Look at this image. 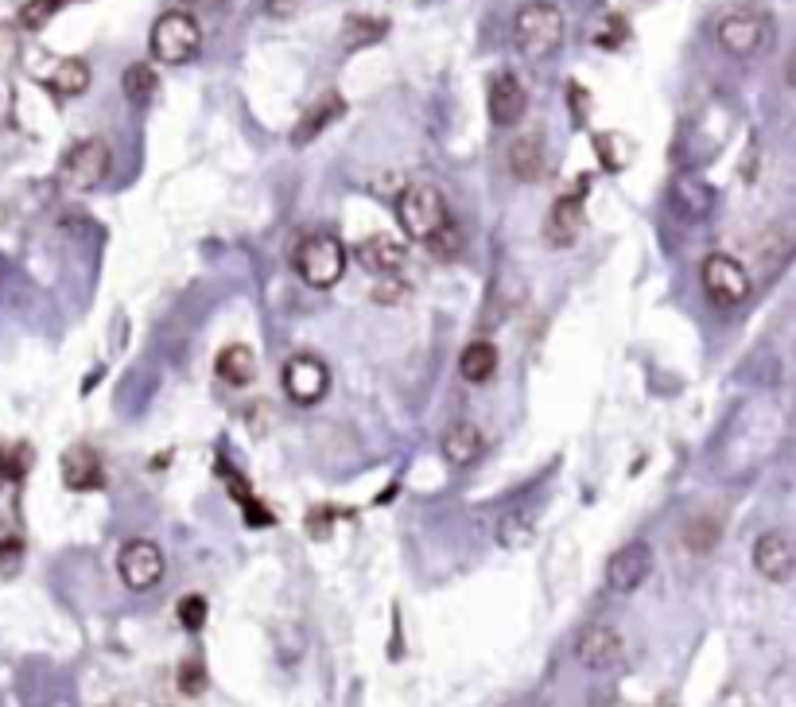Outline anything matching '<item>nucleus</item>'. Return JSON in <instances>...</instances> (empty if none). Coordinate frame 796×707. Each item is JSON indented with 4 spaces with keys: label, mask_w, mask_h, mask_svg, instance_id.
Returning <instances> with one entry per match:
<instances>
[{
    "label": "nucleus",
    "mask_w": 796,
    "mask_h": 707,
    "mask_svg": "<svg viewBox=\"0 0 796 707\" xmlns=\"http://www.w3.org/2000/svg\"><path fill=\"white\" fill-rule=\"evenodd\" d=\"M673 203H676V211L688 214V218H703V214L711 211V203H715V195H711V187L703 183V179L680 176L673 183Z\"/></svg>",
    "instance_id": "obj_21"
},
{
    "label": "nucleus",
    "mask_w": 796,
    "mask_h": 707,
    "mask_svg": "<svg viewBox=\"0 0 796 707\" xmlns=\"http://www.w3.org/2000/svg\"><path fill=\"white\" fill-rule=\"evenodd\" d=\"M59 9H62V0H27L16 20H20V27H24V32H39V27L51 24Z\"/></svg>",
    "instance_id": "obj_27"
},
{
    "label": "nucleus",
    "mask_w": 796,
    "mask_h": 707,
    "mask_svg": "<svg viewBox=\"0 0 796 707\" xmlns=\"http://www.w3.org/2000/svg\"><path fill=\"white\" fill-rule=\"evenodd\" d=\"M354 256L377 276H397L400 268H405V261H408L405 245H400V241H393V238H385V233H373V238L358 241Z\"/></svg>",
    "instance_id": "obj_16"
},
{
    "label": "nucleus",
    "mask_w": 796,
    "mask_h": 707,
    "mask_svg": "<svg viewBox=\"0 0 796 707\" xmlns=\"http://www.w3.org/2000/svg\"><path fill=\"white\" fill-rule=\"evenodd\" d=\"M576 657H579V664L591 669V672L614 669V664L622 661V634L614 626H606V622L587 626L576 642Z\"/></svg>",
    "instance_id": "obj_13"
},
{
    "label": "nucleus",
    "mask_w": 796,
    "mask_h": 707,
    "mask_svg": "<svg viewBox=\"0 0 796 707\" xmlns=\"http://www.w3.org/2000/svg\"><path fill=\"white\" fill-rule=\"evenodd\" d=\"M117 572H121L129 591H152L168 575V560H164V549H159L156 540L133 537L117 552Z\"/></svg>",
    "instance_id": "obj_8"
},
{
    "label": "nucleus",
    "mask_w": 796,
    "mask_h": 707,
    "mask_svg": "<svg viewBox=\"0 0 796 707\" xmlns=\"http://www.w3.org/2000/svg\"><path fill=\"white\" fill-rule=\"evenodd\" d=\"M330 390V370L323 358L315 354H296L284 366V393L296 400V405H318Z\"/></svg>",
    "instance_id": "obj_9"
},
{
    "label": "nucleus",
    "mask_w": 796,
    "mask_h": 707,
    "mask_svg": "<svg viewBox=\"0 0 796 707\" xmlns=\"http://www.w3.org/2000/svg\"><path fill=\"white\" fill-rule=\"evenodd\" d=\"M594 152H599L602 168L606 171H622L629 159H634V144H629L622 133H599L594 136Z\"/></svg>",
    "instance_id": "obj_26"
},
{
    "label": "nucleus",
    "mask_w": 796,
    "mask_h": 707,
    "mask_svg": "<svg viewBox=\"0 0 796 707\" xmlns=\"http://www.w3.org/2000/svg\"><path fill=\"white\" fill-rule=\"evenodd\" d=\"M385 32H389V20L350 16L342 24V47L346 51H358V47H370V44H377V39H385Z\"/></svg>",
    "instance_id": "obj_25"
},
{
    "label": "nucleus",
    "mask_w": 796,
    "mask_h": 707,
    "mask_svg": "<svg viewBox=\"0 0 796 707\" xmlns=\"http://www.w3.org/2000/svg\"><path fill=\"white\" fill-rule=\"evenodd\" d=\"M397 218L400 230L427 249L455 226L451 206H447V199H443V191L435 183H408L397 199Z\"/></svg>",
    "instance_id": "obj_1"
},
{
    "label": "nucleus",
    "mask_w": 796,
    "mask_h": 707,
    "mask_svg": "<svg viewBox=\"0 0 796 707\" xmlns=\"http://www.w3.org/2000/svg\"><path fill=\"white\" fill-rule=\"evenodd\" d=\"M176 681H179V692H183V696H203L206 692V669L198 661H183L176 672Z\"/></svg>",
    "instance_id": "obj_30"
},
{
    "label": "nucleus",
    "mask_w": 796,
    "mask_h": 707,
    "mask_svg": "<svg viewBox=\"0 0 796 707\" xmlns=\"http://www.w3.org/2000/svg\"><path fill=\"white\" fill-rule=\"evenodd\" d=\"M532 540V525L521 522V513H509L502 522V544H529Z\"/></svg>",
    "instance_id": "obj_32"
},
{
    "label": "nucleus",
    "mask_w": 796,
    "mask_h": 707,
    "mask_svg": "<svg viewBox=\"0 0 796 707\" xmlns=\"http://www.w3.org/2000/svg\"><path fill=\"white\" fill-rule=\"evenodd\" d=\"M753 567L770 584H785L796 572V544L785 532H761L758 544H753Z\"/></svg>",
    "instance_id": "obj_12"
},
{
    "label": "nucleus",
    "mask_w": 796,
    "mask_h": 707,
    "mask_svg": "<svg viewBox=\"0 0 796 707\" xmlns=\"http://www.w3.org/2000/svg\"><path fill=\"white\" fill-rule=\"evenodd\" d=\"M606 24H611V32H606V36H599V44L602 47H618L622 39H626V20H606Z\"/></svg>",
    "instance_id": "obj_35"
},
{
    "label": "nucleus",
    "mask_w": 796,
    "mask_h": 707,
    "mask_svg": "<svg viewBox=\"0 0 796 707\" xmlns=\"http://www.w3.org/2000/svg\"><path fill=\"white\" fill-rule=\"evenodd\" d=\"M459 373L470 385H486L497 373V346L494 343H470L459 358Z\"/></svg>",
    "instance_id": "obj_22"
},
{
    "label": "nucleus",
    "mask_w": 796,
    "mask_h": 707,
    "mask_svg": "<svg viewBox=\"0 0 796 707\" xmlns=\"http://www.w3.org/2000/svg\"><path fill=\"white\" fill-rule=\"evenodd\" d=\"M20 560H24V540L16 529L0 525V575H16Z\"/></svg>",
    "instance_id": "obj_28"
},
{
    "label": "nucleus",
    "mask_w": 796,
    "mask_h": 707,
    "mask_svg": "<svg viewBox=\"0 0 796 707\" xmlns=\"http://www.w3.org/2000/svg\"><path fill=\"white\" fill-rule=\"evenodd\" d=\"M564 44V12L548 0H529L514 16V47L532 62H544Z\"/></svg>",
    "instance_id": "obj_2"
},
{
    "label": "nucleus",
    "mask_w": 796,
    "mask_h": 707,
    "mask_svg": "<svg viewBox=\"0 0 796 707\" xmlns=\"http://www.w3.org/2000/svg\"><path fill=\"white\" fill-rule=\"evenodd\" d=\"M121 89L133 106H152V98H156V89H159V79H156V71H152V62H133V67L124 71Z\"/></svg>",
    "instance_id": "obj_24"
},
{
    "label": "nucleus",
    "mask_w": 796,
    "mask_h": 707,
    "mask_svg": "<svg viewBox=\"0 0 796 707\" xmlns=\"http://www.w3.org/2000/svg\"><path fill=\"white\" fill-rule=\"evenodd\" d=\"M482 447H486V440H482L478 424H470V420H455V424L447 428V432H443V440H439L443 459L451 463L455 470L470 467V463L482 455Z\"/></svg>",
    "instance_id": "obj_17"
},
{
    "label": "nucleus",
    "mask_w": 796,
    "mask_h": 707,
    "mask_svg": "<svg viewBox=\"0 0 796 707\" xmlns=\"http://www.w3.org/2000/svg\"><path fill=\"white\" fill-rule=\"evenodd\" d=\"M296 0H268V16H292Z\"/></svg>",
    "instance_id": "obj_36"
},
{
    "label": "nucleus",
    "mask_w": 796,
    "mask_h": 707,
    "mask_svg": "<svg viewBox=\"0 0 796 707\" xmlns=\"http://www.w3.org/2000/svg\"><path fill=\"white\" fill-rule=\"evenodd\" d=\"M179 622H183V630H191V634H198L206 622V599L203 595H186V599H179Z\"/></svg>",
    "instance_id": "obj_31"
},
{
    "label": "nucleus",
    "mask_w": 796,
    "mask_h": 707,
    "mask_svg": "<svg viewBox=\"0 0 796 707\" xmlns=\"http://www.w3.org/2000/svg\"><path fill=\"white\" fill-rule=\"evenodd\" d=\"M486 109H490V121H494L497 129H514V124L524 117V109H529V94H524L521 79H517L514 71H502V74L490 79Z\"/></svg>",
    "instance_id": "obj_11"
},
{
    "label": "nucleus",
    "mask_w": 796,
    "mask_h": 707,
    "mask_svg": "<svg viewBox=\"0 0 796 707\" xmlns=\"http://www.w3.org/2000/svg\"><path fill=\"white\" fill-rule=\"evenodd\" d=\"M183 4H195V9H218L226 0H183Z\"/></svg>",
    "instance_id": "obj_37"
},
{
    "label": "nucleus",
    "mask_w": 796,
    "mask_h": 707,
    "mask_svg": "<svg viewBox=\"0 0 796 707\" xmlns=\"http://www.w3.org/2000/svg\"><path fill=\"white\" fill-rule=\"evenodd\" d=\"M405 292H408V284H397L393 276H381V284H377V292H373V300H381V303H397V300H405Z\"/></svg>",
    "instance_id": "obj_34"
},
{
    "label": "nucleus",
    "mask_w": 796,
    "mask_h": 707,
    "mask_svg": "<svg viewBox=\"0 0 796 707\" xmlns=\"http://www.w3.org/2000/svg\"><path fill=\"white\" fill-rule=\"evenodd\" d=\"M649 572H653V549L646 540H629L606 564V587L618 595H634L649 579Z\"/></svg>",
    "instance_id": "obj_10"
},
{
    "label": "nucleus",
    "mask_w": 796,
    "mask_h": 707,
    "mask_svg": "<svg viewBox=\"0 0 796 707\" xmlns=\"http://www.w3.org/2000/svg\"><path fill=\"white\" fill-rule=\"evenodd\" d=\"M62 482L71 490H101L106 487V467H101L98 452L86 443H74L62 452Z\"/></svg>",
    "instance_id": "obj_15"
},
{
    "label": "nucleus",
    "mask_w": 796,
    "mask_h": 707,
    "mask_svg": "<svg viewBox=\"0 0 796 707\" xmlns=\"http://www.w3.org/2000/svg\"><path fill=\"white\" fill-rule=\"evenodd\" d=\"M342 113H346L342 94H323V98H318L315 106H307V113H303L300 121H296V129H292V144H296V148L311 144L318 133H327L330 124H335Z\"/></svg>",
    "instance_id": "obj_18"
},
{
    "label": "nucleus",
    "mask_w": 796,
    "mask_h": 707,
    "mask_svg": "<svg viewBox=\"0 0 796 707\" xmlns=\"http://www.w3.org/2000/svg\"><path fill=\"white\" fill-rule=\"evenodd\" d=\"M148 47L152 59L164 62V67H183V62L198 59V51H203V27H198V20L191 12L171 9L152 24Z\"/></svg>",
    "instance_id": "obj_4"
},
{
    "label": "nucleus",
    "mask_w": 796,
    "mask_h": 707,
    "mask_svg": "<svg viewBox=\"0 0 796 707\" xmlns=\"http://www.w3.org/2000/svg\"><path fill=\"white\" fill-rule=\"evenodd\" d=\"M770 16H761L753 9H731L719 16L715 24V39L726 55H735V59H753L761 47L770 44Z\"/></svg>",
    "instance_id": "obj_7"
},
{
    "label": "nucleus",
    "mask_w": 796,
    "mask_h": 707,
    "mask_svg": "<svg viewBox=\"0 0 796 707\" xmlns=\"http://www.w3.org/2000/svg\"><path fill=\"white\" fill-rule=\"evenodd\" d=\"M292 265L303 276V284H311V288H335L346 276V245L327 230L303 233L296 241Z\"/></svg>",
    "instance_id": "obj_3"
},
{
    "label": "nucleus",
    "mask_w": 796,
    "mask_h": 707,
    "mask_svg": "<svg viewBox=\"0 0 796 707\" xmlns=\"http://www.w3.org/2000/svg\"><path fill=\"white\" fill-rule=\"evenodd\" d=\"M699 280H703L708 300L719 303V308H738V303H746L753 292L750 273H746L743 261H735L731 253H708L703 256V265H699Z\"/></svg>",
    "instance_id": "obj_5"
},
{
    "label": "nucleus",
    "mask_w": 796,
    "mask_h": 707,
    "mask_svg": "<svg viewBox=\"0 0 796 707\" xmlns=\"http://www.w3.org/2000/svg\"><path fill=\"white\" fill-rule=\"evenodd\" d=\"M47 86L59 94V98H79L89 89V67L82 59H59L55 71L47 74Z\"/></svg>",
    "instance_id": "obj_23"
},
{
    "label": "nucleus",
    "mask_w": 796,
    "mask_h": 707,
    "mask_svg": "<svg viewBox=\"0 0 796 707\" xmlns=\"http://www.w3.org/2000/svg\"><path fill=\"white\" fill-rule=\"evenodd\" d=\"M684 540H688L691 552H711L719 544V525L711 517H696V522L684 529Z\"/></svg>",
    "instance_id": "obj_29"
},
{
    "label": "nucleus",
    "mask_w": 796,
    "mask_h": 707,
    "mask_svg": "<svg viewBox=\"0 0 796 707\" xmlns=\"http://www.w3.org/2000/svg\"><path fill=\"white\" fill-rule=\"evenodd\" d=\"M509 171H514L521 183H536L544 176V141L536 133L532 136H517L509 144Z\"/></svg>",
    "instance_id": "obj_20"
},
{
    "label": "nucleus",
    "mask_w": 796,
    "mask_h": 707,
    "mask_svg": "<svg viewBox=\"0 0 796 707\" xmlns=\"http://www.w3.org/2000/svg\"><path fill=\"white\" fill-rule=\"evenodd\" d=\"M583 187H591V183L583 179V183H579V191H583ZM579 191H567V195H559L556 203H552L548 221H544V230H548L552 245H571V241L583 233L587 211H583V195H579Z\"/></svg>",
    "instance_id": "obj_14"
},
{
    "label": "nucleus",
    "mask_w": 796,
    "mask_h": 707,
    "mask_svg": "<svg viewBox=\"0 0 796 707\" xmlns=\"http://www.w3.org/2000/svg\"><path fill=\"white\" fill-rule=\"evenodd\" d=\"M214 373H218L226 385H233V390H245V385H253V378H257V354L241 343L226 346V350L218 354V362H214Z\"/></svg>",
    "instance_id": "obj_19"
},
{
    "label": "nucleus",
    "mask_w": 796,
    "mask_h": 707,
    "mask_svg": "<svg viewBox=\"0 0 796 707\" xmlns=\"http://www.w3.org/2000/svg\"><path fill=\"white\" fill-rule=\"evenodd\" d=\"M785 79H788V86L796 89V51H793V59H788V67H785Z\"/></svg>",
    "instance_id": "obj_38"
},
{
    "label": "nucleus",
    "mask_w": 796,
    "mask_h": 707,
    "mask_svg": "<svg viewBox=\"0 0 796 707\" xmlns=\"http://www.w3.org/2000/svg\"><path fill=\"white\" fill-rule=\"evenodd\" d=\"M113 168V152L101 136H89V141H79L59 164V183L67 191H94L101 179L109 176Z\"/></svg>",
    "instance_id": "obj_6"
},
{
    "label": "nucleus",
    "mask_w": 796,
    "mask_h": 707,
    "mask_svg": "<svg viewBox=\"0 0 796 707\" xmlns=\"http://www.w3.org/2000/svg\"><path fill=\"white\" fill-rule=\"evenodd\" d=\"M24 467H27V452H24V447H16V455H9L4 447H0V487H4V482H12V478L24 475Z\"/></svg>",
    "instance_id": "obj_33"
}]
</instances>
